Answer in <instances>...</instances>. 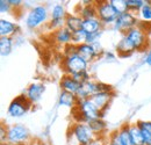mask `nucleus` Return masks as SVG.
<instances>
[{
  "instance_id": "1",
  "label": "nucleus",
  "mask_w": 151,
  "mask_h": 145,
  "mask_svg": "<svg viewBox=\"0 0 151 145\" xmlns=\"http://www.w3.org/2000/svg\"><path fill=\"white\" fill-rule=\"evenodd\" d=\"M69 145H90L98 136L87 123L75 122L69 129Z\"/></svg>"
},
{
  "instance_id": "2",
  "label": "nucleus",
  "mask_w": 151,
  "mask_h": 145,
  "mask_svg": "<svg viewBox=\"0 0 151 145\" xmlns=\"http://www.w3.org/2000/svg\"><path fill=\"white\" fill-rule=\"evenodd\" d=\"M29 129L24 124L13 123L7 126V143L12 145H28L33 141Z\"/></svg>"
},
{
  "instance_id": "3",
  "label": "nucleus",
  "mask_w": 151,
  "mask_h": 145,
  "mask_svg": "<svg viewBox=\"0 0 151 145\" xmlns=\"http://www.w3.org/2000/svg\"><path fill=\"white\" fill-rule=\"evenodd\" d=\"M62 69L65 74L73 77L79 73L88 71V63L76 51L70 55H64V58L62 59Z\"/></svg>"
},
{
  "instance_id": "4",
  "label": "nucleus",
  "mask_w": 151,
  "mask_h": 145,
  "mask_svg": "<svg viewBox=\"0 0 151 145\" xmlns=\"http://www.w3.org/2000/svg\"><path fill=\"white\" fill-rule=\"evenodd\" d=\"M73 113H77L79 115L76 118V122H84L88 123L90 121L101 117V111L98 109V107L92 102L91 99H85V100H79L78 105L75 109H72ZM102 118V117H101Z\"/></svg>"
},
{
  "instance_id": "5",
  "label": "nucleus",
  "mask_w": 151,
  "mask_h": 145,
  "mask_svg": "<svg viewBox=\"0 0 151 145\" xmlns=\"http://www.w3.org/2000/svg\"><path fill=\"white\" fill-rule=\"evenodd\" d=\"M123 36L128 38V41L132 43L135 51H148L150 45V38L148 36V33L145 29H143L139 24L137 27H134L126 32Z\"/></svg>"
},
{
  "instance_id": "6",
  "label": "nucleus",
  "mask_w": 151,
  "mask_h": 145,
  "mask_svg": "<svg viewBox=\"0 0 151 145\" xmlns=\"http://www.w3.org/2000/svg\"><path fill=\"white\" fill-rule=\"evenodd\" d=\"M49 11L45 5H37L29 9L26 15V26L29 29H36L44 23H48Z\"/></svg>"
},
{
  "instance_id": "7",
  "label": "nucleus",
  "mask_w": 151,
  "mask_h": 145,
  "mask_svg": "<svg viewBox=\"0 0 151 145\" xmlns=\"http://www.w3.org/2000/svg\"><path fill=\"white\" fill-rule=\"evenodd\" d=\"M95 7H96V18L102 22L104 26L114 24V22L120 15L109 0L95 1Z\"/></svg>"
},
{
  "instance_id": "8",
  "label": "nucleus",
  "mask_w": 151,
  "mask_h": 145,
  "mask_svg": "<svg viewBox=\"0 0 151 145\" xmlns=\"http://www.w3.org/2000/svg\"><path fill=\"white\" fill-rule=\"evenodd\" d=\"M32 106L33 103L27 99V96L24 94H21L11 101L7 108V113L11 117H22L30 110Z\"/></svg>"
},
{
  "instance_id": "9",
  "label": "nucleus",
  "mask_w": 151,
  "mask_h": 145,
  "mask_svg": "<svg viewBox=\"0 0 151 145\" xmlns=\"http://www.w3.org/2000/svg\"><path fill=\"white\" fill-rule=\"evenodd\" d=\"M138 24H139V21H138L137 17L134 13L128 11V12H124L119 15V18L114 22L113 28L115 30L124 34L126 32H128L129 29H132L134 27H137Z\"/></svg>"
},
{
  "instance_id": "10",
  "label": "nucleus",
  "mask_w": 151,
  "mask_h": 145,
  "mask_svg": "<svg viewBox=\"0 0 151 145\" xmlns=\"http://www.w3.org/2000/svg\"><path fill=\"white\" fill-rule=\"evenodd\" d=\"M114 95H115V92H113V93L102 92V93H96L93 96L90 98L92 100V102L98 107V109L101 111V117L102 118H104V114L106 113V110L108 109L109 105H111V101L113 100Z\"/></svg>"
},
{
  "instance_id": "11",
  "label": "nucleus",
  "mask_w": 151,
  "mask_h": 145,
  "mask_svg": "<svg viewBox=\"0 0 151 145\" xmlns=\"http://www.w3.org/2000/svg\"><path fill=\"white\" fill-rule=\"evenodd\" d=\"M44 92H45V85L44 84H42V83H33L26 88L24 95L27 96V99L33 105H35V103L40 102V100L42 99Z\"/></svg>"
},
{
  "instance_id": "12",
  "label": "nucleus",
  "mask_w": 151,
  "mask_h": 145,
  "mask_svg": "<svg viewBox=\"0 0 151 145\" xmlns=\"http://www.w3.org/2000/svg\"><path fill=\"white\" fill-rule=\"evenodd\" d=\"M77 54L81 56L88 64L95 60L98 57H100L101 55L96 51L93 44H88V43H83L77 45Z\"/></svg>"
},
{
  "instance_id": "13",
  "label": "nucleus",
  "mask_w": 151,
  "mask_h": 145,
  "mask_svg": "<svg viewBox=\"0 0 151 145\" xmlns=\"http://www.w3.org/2000/svg\"><path fill=\"white\" fill-rule=\"evenodd\" d=\"M96 93H99V81H95L92 79L87 83H84L76 95L78 96L79 100H85V99H90Z\"/></svg>"
},
{
  "instance_id": "14",
  "label": "nucleus",
  "mask_w": 151,
  "mask_h": 145,
  "mask_svg": "<svg viewBox=\"0 0 151 145\" xmlns=\"http://www.w3.org/2000/svg\"><path fill=\"white\" fill-rule=\"evenodd\" d=\"M81 85L83 84L80 81H78L72 75H69V74H64L59 81V86H60L62 91L70 92L73 94H77V92L80 90Z\"/></svg>"
},
{
  "instance_id": "15",
  "label": "nucleus",
  "mask_w": 151,
  "mask_h": 145,
  "mask_svg": "<svg viewBox=\"0 0 151 145\" xmlns=\"http://www.w3.org/2000/svg\"><path fill=\"white\" fill-rule=\"evenodd\" d=\"M20 32V27L18 23L12 22L6 19L0 20V35L1 37H13Z\"/></svg>"
},
{
  "instance_id": "16",
  "label": "nucleus",
  "mask_w": 151,
  "mask_h": 145,
  "mask_svg": "<svg viewBox=\"0 0 151 145\" xmlns=\"http://www.w3.org/2000/svg\"><path fill=\"white\" fill-rule=\"evenodd\" d=\"M77 15H79L83 20L96 18L95 1H83L79 4V11L77 12Z\"/></svg>"
},
{
  "instance_id": "17",
  "label": "nucleus",
  "mask_w": 151,
  "mask_h": 145,
  "mask_svg": "<svg viewBox=\"0 0 151 145\" xmlns=\"http://www.w3.org/2000/svg\"><path fill=\"white\" fill-rule=\"evenodd\" d=\"M79 102V99L78 96L73 94V93H70V92H65L62 91L59 94V98H58V103L59 106H63V107H68V108L75 109L77 107Z\"/></svg>"
},
{
  "instance_id": "18",
  "label": "nucleus",
  "mask_w": 151,
  "mask_h": 145,
  "mask_svg": "<svg viewBox=\"0 0 151 145\" xmlns=\"http://www.w3.org/2000/svg\"><path fill=\"white\" fill-rule=\"evenodd\" d=\"M52 36H54L55 42H56L57 44H59V45L66 47L69 44H72V33L68 28H65V27H63V28L58 29L56 32H54Z\"/></svg>"
},
{
  "instance_id": "19",
  "label": "nucleus",
  "mask_w": 151,
  "mask_h": 145,
  "mask_svg": "<svg viewBox=\"0 0 151 145\" xmlns=\"http://www.w3.org/2000/svg\"><path fill=\"white\" fill-rule=\"evenodd\" d=\"M104 24L98 18L86 19L83 21V30H85L87 34H92V33H98L101 32L104 29Z\"/></svg>"
},
{
  "instance_id": "20",
  "label": "nucleus",
  "mask_w": 151,
  "mask_h": 145,
  "mask_svg": "<svg viewBox=\"0 0 151 145\" xmlns=\"http://www.w3.org/2000/svg\"><path fill=\"white\" fill-rule=\"evenodd\" d=\"M116 50L120 57H128L135 52L134 47L126 36H122V38L119 41V43L116 44Z\"/></svg>"
},
{
  "instance_id": "21",
  "label": "nucleus",
  "mask_w": 151,
  "mask_h": 145,
  "mask_svg": "<svg viewBox=\"0 0 151 145\" xmlns=\"http://www.w3.org/2000/svg\"><path fill=\"white\" fill-rule=\"evenodd\" d=\"M83 19L77 14H68L65 19V28H68L71 33H76L83 29Z\"/></svg>"
},
{
  "instance_id": "22",
  "label": "nucleus",
  "mask_w": 151,
  "mask_h": 145,
  "mask_svg": "<svg viewBox=\"0 0 151 145\" xmlns=\"http://www.w3.org/2000/svg\"><path fill=\"white\" fill-rule=\"evenodd\" d=\"M129 135H130L132 145H145L144 144L142 131H141L139 127L137 126V123L129 124Z\"/></svg>"
},
{
  "instance_id": "23",
  "label": "nucleus",
  "mask_w": 151,
  "mask_h": 145,
  "mask_svg": "<svg viewBox=\"0 0 151 145\" xmlns=\"http://www.w3.org/2000/svg\"><path fill=\"white\" fill-rule=\"evenodd\" d=\"M87 124L90 126V128L92 129V131L94 132L98 137H104V134L107 131V124L104 121V118H101V117L90 121Z\"/></svg>"
},
{
  "instance_id": "24",
  "label": "nucleus",
  "mask_w": 151,
  "mask_h": 145,
  "mask_svg": "<svg viewBox=\"0 0 151 145\" xmlns=\"http://www.w3.org/2000/svg\"><path fill=\"white\" fill-rule=\"evenodd\" d=\"M14 47L13 37H0V55L2 57H7L12 52Z\"/></svg>"
},
{
  "instance_id": "25",
  "label": "nucleus",
  "mask_w": 151,
  "mask_h": 145,
  "mask_svg": "<svg viewBox=\"0 0 151 145\" xmlns=\"http://www.w3.org/2000/svg\"><path fill=\"white\" fill-rule=\"evenodd\" d=\"M68 17V13L65 11V7L63 4H56L54 5L51 12H50V20L54 21H60V20H65Z\"/></svg>"
},
{
  "instance_id": "26",
  "label": "nucleus",
  "mask_w": 151,
  "mask_h": 145,
  "mask_svg": "<svg viewBox=\"0 0 151 145\" xmlns=\"http://www.w3.org/2000/svg\"><path fill=\"white\" fill-rule=\"evenodd\" d=\"M119 138L123 145H132L130 142V135H129V124H123L117 129Z\"/></svg>"
},
{
  "instance_id": "27",
  "label": "nucleus",
  "mask_w": 151,
  "mask_h": 145,
  "mask_svg": "<svg viewBox=\"0 0 151 145\" xmlns=\"http://www.w3.org/2000/svg\"><path fill=\"white\" fill-rule=\"evenodd\" d=\"M126 2H127V8H128V11L134 13V14H135L136 12L139 13V11L142 9V7H143L144 4H145L144 0H126Z\"/></svg>"
},
{
  "instance_id": "28",
  "label": "nucleus",
  "mask_w": 151,
  "mask_h": 145,
  "mask_svg": "<svg viewBox=\"0 0 151 145\" xmlns=\"http://www.w3.org/2000/svg\"><path fill=\"white\" fill-rule=\"evenodd\" d=\"M86 37H87V33L83 29L72 33V44L75 45H79L83 43H86Z\"/></svg>"
},
{
  "instance_id": "29",
  "label": "nucleus",
  "mask_w": 151,
  "mask_h": 145,
  "mask_svg": "<svg viewBox=\"0 0 151 145\" xmlns=\"http://www.w3.org/2000/svg\"><path fill=\"white\" fill-rule=\"evenodd\" d=\"M139 15L144 21H151V2L145 1L144 6L139 11Z\"/></svg>"
},
{
  "instance_id": "30",
  "label": "nucleus",
  "mask_w": 151,
  "mask_h": 145,
  "mask_svg": "<svg viewBox=\"0 0 151 145\" xmlns=\"http://www.w3.org/2000/svg\"><path fill=\"white\" fill-rule=\"evenodd\" d=\"M111 4L113 5V7L119 12V14H122L124 12H128L127 8V2L126 0H109Z\"/></svg>"
},
{
  "instance_id": "31",
  "label": "nucleus",
  "mask_w": 151,
  "mask_h": 145,
  "mask_svg": "<svg viewBox=\"0 0 151 145\" xmlns=\"http://www.w3.org/2000/svg\"><path fill=\"white\" fill-rule=\"evenodd\" d=\"M106 144L107 145H123L121 143L120 138H119L117 130H115L112 134L108 135V137H107V139H106Z\"/></svg>"
},
{
  "instance_id": "32",
  "label": "nucleus",
  "mask_w": 151,
  "mask_h": 145,
  "mask_svg": "<svg viewBox=\"0 0 151 145\" xmlns=\"http://www.w3.org/2000/svg\"><path fill=\"white\" fill-rule=\"evenodd\" d=\"M102 35V30L101 32H98V33H92V34H87V37H86V43L88 44H94V43H98L100 37Z\"/></svg>"
},
{
  "instance_id": "33",
  "label": "nucleus",
  "mask_w": 151,
  "mask_h": 145,
  "mask_svg": "<svg viewBox=\"0 0 151 145\" xmlns=\"http://www.w3.org/2000/svg\"><path fill=\"white\" fill-rule=\"evenodd\" d=\"M13 11V7L11 6V4L8 2V0H1L0 1V13L5 14V13H11Z\"/></svg>"
},
{
  "instance_id": "34",
  "label": "nucleus",
  "mask_w": 151,
  "mask_h": 145,
  "mask_svg": "<svg viewBox=\"0 0 151 145\" xmlns=\"http://www.w3.org/2000/svg\"><path fill=\"white\" fill-rule=\"evenodd\" d=\"M136 123H137V126L139 127L141 130H145V131H148V132L151 134V121H143V120H139V121H137Z\"/></svg>"
},
{
  "instance_id": "35",
  "label": "nucleus",
  "mask_w": 151,
  "mask_h": 145,
  "mask_svg": "<svg viewBox=\"0 0 151 145\" xmlns=\"http://www.w3.org/2000/svg\"><path fill=\"white\" fill-rule=\"evenodd\" d=\"M0 142L1 143H6L7 142V126L4 124V123L0 127Z\"/></svg>"
},
{
  "instance_id": "36",
  "label": "nucleus",
  "mask_w": 151,
  "mask_h": 145,
  "mask_svg": "<svg viewBox=\"0 0 151 145\" xmlns=\"http://www.w3.org/2000/svg\"><path fill=\"white\" fill-rule=\"evenodd\" d=\"M144 63L148 64L149 66H151V38H150V45H149V49H148V51H147V56H145Z\"/></svg>"
},
{
  "instance_id": "37",
  "label": "nucleus",
  "mask_w": 151,
  "mask_h": 145,
  "mask_svg": "<svg viewBox=\"0 0 151 145\" xmlns=\"http://www.w3.org/2000/svg\"><path fill=\"white\" fill-rule=\"evenodd\" d=\"M8 2H9L11 6L13 7V9H15V8H18V7H21L22 4H23L21 0H8Z\"/></svg>"
},
{
  "instance_id": "38",
  "label": "nucleus",
  "mask_w": 151,
  "mask_h": 145,
  "mask_svg": "<svg viewBox=\"0 0 151 145\" xmlns=\"http://www.w3.org/2000/svg\"><path fill=\"white\" fill-rule=\"evenodd\" d=\"M28 145H48L47 143H44L42 139H38V138H33V141L29 143Z\"/></svg>"
},
{
  "instance_id": "39",
  "label": "nucleus",
  "mask_w": 151,
  "mask_h": 145,
  "mask_svg": "<svg viewBox=\"0 0 151 145\" xmlns=\"http://www.w3.org/2000/svg\"><path fill=\"white\" fill-rule=\"evenodd\" d=\"M104 55H105L107 58H109L111 60H112V59H115V55H114L113 52H107V51H105Z\"/></svg>"
},
{
  "instance_id": "40",
  "label": "nucleus",
  "mask_w": 151,
  "mask_h": 145,
  "mask_svg": "<svg viewBox=\"0 0 151 145\" xmlns=\"http://www.w3.org/2000/svg\"><path fill=\"white\" fill-rule=\"evenodd\" d=\"M0 145H12V144H9V143H7V142H6V143H1Z\"/></svg>"
}]
</instances>
